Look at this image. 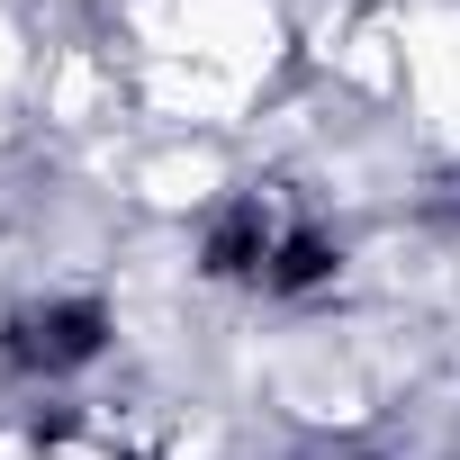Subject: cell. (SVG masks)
Masks as SVG:
<instances>
[{"mask_svg": "<svg viewBox=\"0 0 460 460\" xmlns=\"http://www.w3.org/2000/svg\"><path fill=\"white\" fill-rule=\"evenodd\" d=\"M199 280L217 289H244V298H271V307H298V298H325L343 280V244L325 235V217L289 190V181H244L226 190L208 217H199Z\"/></svg>", "mask_w": 460, "mask_h": 460, "instance_id": "6da1fadb", "label": "cell"}, {"mask_svg": "<svg viewBox=\"0 0 460 460\" xmlns=\"http://www.w3.org/2000/svg\"><path fill=\"white\" fill-rule=\"evenodd\" d=\"M118 343V307L100 289H55V298H28L0 316V370L10 379H37V388H64L82 370H100Z\"/></svg>", "mask_w": 460, "mask_h": 460, "instance_id": "7a4b0ae2", "label": "cell"}, {"mask_svg": "<svg viewBox=\"0 0 460 460\" xmlns=\"http://www.w3.org/2000/svg\"><path fill=\"white\" fill-rule=\"evenodd\" d=\"M55 460H127V451H109V442H82V433H73V442H55Z\"/></svg>", "mask_w": 460, "mask_h": 460, "instance_id": "3957f363", "label": "cell"}, {"mask_svg": "<svg viewBox=\"0 0 460 460\" xmlns=\"http://www.w3.org/2000/svg\"><path fill=\"white\" fill-rule=\"evenodd\" d=\"M361 460H379V451H361Z\"/></svg>", "mask_w": 460, "mask_h": 460, "instance_id": "277c9868", "label": "cell"}]
</instances>
